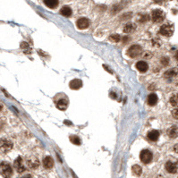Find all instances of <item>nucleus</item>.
I'll return each instance as SVG.
<instances>
[{
  "instance_id": "f257e3e1",
  "label": "nucleus",
  "mask_w": 178,
  "mask_h": 178,
  "mask_svg": "<svg viewBox=\"0 0 178 178\" xmlns=\"http://www.w3.org/2000/svg\"><path fill=\"white\" fill-rule=\"evenodd\" d=\"M0 175L3 178H11L13 175V169L7 162L0 163Z\"/></svg>"
},
{
  "instance_id": "f03ea898",
  "label": "nucleus",
  "mask_w": 178,
  "mask_h": 178,
  "mask_svg": "<svg viewBox=\"0 0 178 178\" xmlns=\"http://www.w3.org/2000/svg\"><path fill=\"white\" fill-rule=\"evenodd\" d=\"M141 53H142V48H141V46H139V45H134V46H132V47L127 50V55H128V56H130L132 58H134V57L139 56Z\"/></svg>"
},
{
  "instance_id": "7ed1b4c3",
  "label": "nucleus",
  "mask_w": 178,
  "mask_h": 178,
  "mask_svg": "<svg viewBox=\"0 0 178 178\" xmlns=\"http://www.w3.org/2000/svg\"><path fill=\"white\" fill-rule=\"evenodd\" d=\"M159 32L165 37H171L174 33V26L170 24H164L160 27Z\"/></svg>"
},
{
  "instance_id": "20e7f679",
  "label": "nucleus",
  "mask_w": 178,
  "mask_h": 178,
  "mask_svg": "<svg viewBox=\"0 0 178 178\" xmlns=\"http://www.w3.org/2000/svg\"><path fill=\"white\" fill-rule=\"evenodd\" d=\"M151 18H152V21L154 23H161L164 21L165 19V13L162 10L159 9H156L152 12V15H151Z\"/></svg>"
},
{
  "instance_id": "39448f33",
  "label": "nucleus",
  "mask_w": 178,
  "mask_h": 178,
  "mask_svg": "<svg viewBox=\"0 0 178 178\" xmlns=\"http://www.w3.org/2000/svg\"><path fill=\"white\" fill-rule=\"evenodd\" d=\"M140 159L144 164H149L152 160V153L149 149H143L140 154Z\"/></svg>"
},
{
  "instance_id": "423d86ee",
  "label": "nucleus",
  "mask_w": 178,
  "mask_h": 178,
  "mask_svg": "<svg viewBox=\"0 0 178 178\" xmlns=\"http://www.w3.org/2000/svg\"><path fill=\"white\" fill-rule=\"evenodd\" d=\"M166 170L170 174L178 173V162L177 161H167L166 163Z\"/></svg>"
},
{
  "instance_id": "0eeeda50",
  "label": "nucleus",
  "mask_w": 178,
  "mask_h": 178,
  "mask_svg": "<svg viewBox=\"0 0 178 178\" xmlns=\"http://www.w3.org/2000/svg\"><path fill=\"white\" fill-rule=\"evenodd\" d=\"M13 148V143L6 140V139H1L0 140V150L3 152H8Z\"/></svg>"
},
{
  "instance_id": "6e6552de",
  "label": "nucleus",
  "mask_w": 178,
  "mask_h": 178,
  "mask_svg": "<svg viewBox=\"0 0 178 178\" xmlns=\"http://www.w3.org/2000/svg\"><path fill=\"white\" fill-rule=\"evenodd\" d=\"M14 167H15V168L16 169V171H17L18 173H23V172H24L25 167L23 166V159H22L21 157H18L17 159L15 160V162H14Z\"/></svg>"
},
{
  "instance_id": "1a4fd4ad",
  "label": "nucleus",
  "mask_w": 178,
  "mask_h": 178,
  "mask_svg": "<svg viewBox=\"0 0 178 178\" xmlns=\"http://www.w3.org/2000/svg\"><path fill=\"white\" fill-rule=\"evenodd\" d=\"M27 165L28 167L31 169H36L39 166V161L37 157H31L27 159Z\"/></svg>"
},
{
  "instance_id": "9d476101",
  "label": "nucleus",
  "mask_w": 178,
  "mask_h": 178,
  "mask_svg": "<svg viewBox=\"0 0 178 178\" xmlns=\"http://www.w3.org/2000/svg\"><path fill=\"white\" fill-rule=\"evenodd\" d=\"M77 26H78V28L81 29V30L87 29L90 26L89 20L87 18H80L77 21Z\"/></svg>"
},
{
  "instance_id": "9b49d317",
  "label": "nucleus",
  "mask_w": 178,
  "mask_h": 178,
  "mask_svg": "<svg viewBox=\"0 0 178 178\" xmlns=\"http://www.w3.org/2000/svg\"><path fill=\"white\" fill-rule=\"evenodd\" d=\"M43 166L46 169H50L54 166V160L51 157L48 156L43 159Z\"/></svg>"
},
{
  "instance_id": "f8f14e48",
  "label": "nucleus",
  "mask_w": 178,
  "mask_h": 178,
  "mask_svg": "<svg viewBox=\"0 0 178 178\" xmlns=\"http://www.w3.org/2000/svg\"><path fill=\"white\" fill-rule=\"evenodd\" d=\"M136 68L138 69V71H140L141 72H147L149 69V65L146 62L144 61H139L136 64Z\"/></svg>"
},
{
  "instance_id": "ddd939ff",
  "label": "nucleus",
  "mask_w": 178,
  "mask_h": 178,
  "mask_svg": "<svg viewBox=\"0 0 178 178\" xmlns=\"http://www.w3.org/2000/svg\"><path fill=\"white\" fill-rule=\"evenodd\" d=\"M167 135L172 138V139H175V138H177L178 137V127L174 125V126L170 127L168 130H167Z\"/></svg>"
},
{
  "instance_id": "4468645a",
  "label": "nucleus",
  "mask_w": 178,
  "mask_h": 178,
  "mask_svg": "<svg viewBox=\"0 0 178 178\" xmlns=\"http://www.w3.org/2000/svg\"><path fill=\"white\" fill-rule=\"evenodd\" d=\"M159 137V132L157 130H152L148 134V138L151 141H157Z\"/></svg>"
},
{
  "instance_id": "2eb2a0df",
  "label": "nucleus",
  "mask_w": 178,
  "mask_h": 178,
  "mask_svg": "<svg viewBox=\"0 0 178 178\" xmlns=\"http://www.w3.org/2000/svg\"><path fill=\"white\" fill-rule=\"evenodd\" d=\"M82 86V82L79 79H74L70 82V88L72 90H78Z\"/></svg>"
},
{
  "instance_id": "dca6fc26",
  "label": "nucleus",
  "mask_w": 178,
  "mask_h": 178,
  "mask_svg": "<svg viewBox=\"0 0 178 178\" xmlns=\"http://www.w3.org/2000/svg\"><path fill=\"white\" fill-rule=\"evenodd\" d=\"M157 96L155 93H151L149 97H148V104L149 106H155V105L157 103Z\"/></svg>"
},
{
  "instance_id": "f3484780",
  "label": "nucleus",
  "mask_w": 178,
  "mask_h": 178,
  "mask_svg": "<svg viewBox=\"0 0 178 178\" xmlns=\"http://www.w3.org/2000/svg\"><path fill=\"white\" fill-rule=\"evenodd\" d=\"M45 5L48 6V8H56L58 5V0H44Z\"/></svg>"
},
{
  "instance_id": "a211bd4d",
  "label": "nucleus",
  "mask_w": 178,
  "mask_h": 178,
  "mask_svg": "<svg viewBox=\"0 0 178 178\" xmlns=\"http://www.w3.org/2000/svg\"><path fill=\"white\" fill-rule=\"evenodd\" d=\"M60 14L65 17H69L72 15V9L69 7V6H64V7H62L60 10Z\"/></svg>"
},
{
  "instance_id": "6ab92c4d",
  "label": "nucleus",
  "mask_w": 178,
  "mask_h": 178,
  "mask_svg": "<svg viewBox=\"0 0 178 178\" xmlns=\"http://www.w3.org/2000/svg\"><path fill=\"white\" fill-rule=\"evenodd\" d=\"M56 107H57L58 109H60V110H65L67 108V101L65 100H60L57 102Z\"/></svg>"
},
{
  "instance_id": "aec40b11",
  "label": "nucleus",
  "mask_w": 178,
  "mask_h": 178,
  "mask_svg": "<svg viewBox=\"0 0 178 178\" xmlns=\"http://www.w3.org/2000/svg\"><path fill=\"white\" fill-rule=\"evenodd\" d=\"M135 29V25L134 23H127L126 25L124 26V31L125 32V33H130V32L132 31H134Z\"/></svg>"
},
{
  "instance_id": "412c9836",
  "label": "nucleus",
  "mask_w": 178,
  "mask_h": 178,
  "mask_svg": "<svg viewBox=\"0 0 178 178\" xmlns=\"http://www.w3.org/2000/svg\"><path fill=\"white\" fill-rule=\"evenodd\" d=\"M170 104L172 105L173 107H178V94H173L170 98Z\"/></svg>"
},
{
  "instance_id": "4be33fe9",
  "label": "nucleus",
  "mask_w": 178,
  "mask_h": 178,
  "mask_svg": "<svg viewBox=\"0 0 178 178\" xmlns=\"http://www.w3.org/2000/svg\"><path fill=\"white\" fill-rule=\"evenodd\" d=\"M132 170H133V172L134 175H141V172H142V169L140 166H138V165H134V166H133V167H132Z\"/></svg>"
},
{
  "instance_id": "5701e85b",
  "label": "nucleus",
  "mask_w": 178,
  "mask_h": 178,
  "mask_svg": "<svg viewBox=\"0 0 178 178\" xmlns=\"http://www.w3.org/2000/svg\"><path fill=\"white\" fill-rule=\"evenodd\" d=\"M70 141L72 143H74L75 145H80L81 144V139L76 135H72L70 136Z\"/></svg>"
},
{
  "instance_id": "b1692460",
  "label": "nucleus",
  "mask_w": 178,
  "mask_h": 178,
  "mask_svg": "<svg viewBox=\"0 0 178 178\" xmlns=\"http://www.w3.org/2000/svg\"><path fill=\"white\" fill-rule=\"evenodd\" d=\"M109 39L112 42H118V41H121V37H120V35H118V34H113V35H111L109 37Z\"/></svg>"
},
{
  "instance_id": "393cba45",
  "label": "nucleus",
  "mask_w": 178,
  "mask_h": 178,
  "mask_svg": "<svg viewBox=\"0 0 178 178\" xmlns=\"http://www.w3.org/2000/svg\"><path fill=\"white\" fill-rule=\"evenodd\" d=\"M172 116H173L174 118H175V119L178 120V108L172 111Z\"/></svg>"
},
{
  "instance_id": "a878e982",
  "label": "nucleus",
  "mask_w": 178,
  "mask_h": 178,
  "mask_svg": "<svg viewBox=\"0 0 178 178\" xmlns=\"http://www.w3.org/2000/svg\"><path fill=\"white\" fill-rule=\"evenodd\" d=\"M161 62L164 65H167L168 64V62H169V58L168 57H163L161 59Z\"/></svg>"
},
{
  "instance_id": "bb28decb",
  "label": "nucleus",
  "mask_w": 178,
  "mask_h": 178,
  "mask_svg": "<svg viewBox=\"0 0 178 178\" xmlns=\"http://www.w3.org/2000/svg\"><path fill=\"white\" fill-rule=\"evenodd\" d=\"M21 48H23V49L28 48H29V45H28L27 43H25V42H23V43H21Z\"/></svg>"
},
{
  "instance_id": "cd10ccee",
  "label": "nucleus",
  "mask_w": 178,
  "mask_h": 178,
  "mask_svg": "<svg viewBox=\"0 0 178 178\" xmlns=\"http://www.w3.org/2000/svg\"><path fill=\"white\" fill-rule=\"evenodd\" d=\"M174 151L176 153H178V144H175L174 146Z\"/></svg>"
},
{
  "instance_id": "c85d7f7f",
  "label": "nucleus",
  "mask_w": 178,
  "mask_h": 178,
  "mask_svg": "<svg viewBox=\"0 0 178 178\" xmlns=\"http://www.w3.org/2000/svg\"><path fill=\"white\" fill-rule=\"evenodd\" d=\"M22 178H34V177H33V176H32L31 175H26L23 176Z\"/></svg>"
},
{
  "instance_id": "c756f323",
  "label": "nucleus",
  "mask_w": 178,
  "mask_h": 178,
  "mask_svg": "<svg viewBox=\"0 0 178 178\" xmlns=\"http://www.w3.org/2000/svg\"><path fill=\"white\" fill-rule=\"evenodd\" d=\"M64 124H71V123L68 122V121H64Z\"/></svg>"
},
{
  "instance_id": "7c9ffc66",
  "label": "nucleus",
  "mask_w": 178,
  "mask_h": 178,
  "mask_svg": "<svg viewBox=\"0 0 178 178\" xmlns=\"http://www.w3.org/2000/svg\"><path fill=\"white\" fill-rule=\"evenodd\" d=\"M175 58H176V60L178 61V52L176 53V55H175Z\"/></svg>"
},
{
  "instance_id": "2f4dec72",
  "label": "nucleus",
  "mask_w": 178,
  "mask_h": 178,
  "mask_svg": "<svg viewBox=\"0 0 178 178\" xmlns=\"http://www.w3.org/2000/svg\"><path fill=\"white\" fill-rule=\"evenodd\" d=\"M2 108H3V107H2V105H1V104H0V110H1V109H2Z\"/></svg>"
}]
</instances>
